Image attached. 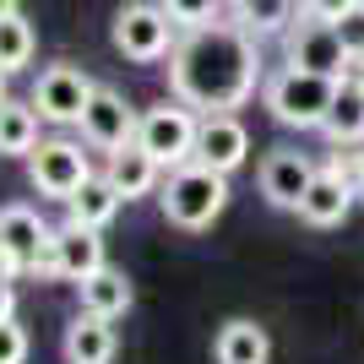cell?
Wrapping results in <instances>:
<instances>
[{
	"mask_svg": "<svg viewBox=\"0 0 364 364\" xmlns=\"http://www.w3.org/2000/svg\"><path fill=\"white\" fill-rule=\"evenodd\" d=\"M49 234H55V228L33 213V207H22V201L0 207V272H11V277L38 272V267H44V250H49Z\"/></svg>",
	"mask_w": 364,
	"mask_h": 364,
	"instance_id": "8",
	"label": "cell"
},
{
	"mask_svg": "<svg viewBox=\"0 0 364 364\" xmlns=\"http://www.w3.org/2000/svg\"><path fill=\"white\" fill-rule=\"evenodd\" d=\"M82 141L87 147H98V152H120V147H131L136 141V125H141V114L131 104H125V92H114V87H98L92 92V104L82 109Z\"/></svg>",
	"mask_w": 364,
	"mask_h": 364,
	"instance_id": "11",
	"label": "cell"
},
{
	"mask_svg": "<svg viewBox=\"0 0 364 364\" xmlns=\"http://www.w3.org/2000/svg\"><path fill=\"white\" fill-rule=\"evenodd\" d=\"M11 316H16V277L0 272V321H11Z\"/></svg>",
	"mask_w": 364,
	"mask_h": 364,
	"instance_id": "28",
	"label": "cell"
},
{
	"mask_svg": "<svg viewBox=\"0 0 364 364\" xmlns=\"http://www.w3.org/2000/svg\"><path fill=\"white\" fill-rule=\"evenodd\" d=\"M168 16H174V28H207V22H218V11H223V0H158Z\"/></svg>",
	"mask_w": 364,
	"mask_h": 364,
	"instance_id": "24",
	"label": "cell"
},
{
	"mask_svg": "<svg viewBox=\"0 0 364 364\" xmlns=\"http://www.w3.org/2000/svg\"><path fill=\"white\" fill-rule=\"evenodd\" d=\"M109 38H114V49H120L125 60L152 65V60H168V55H174L180 28H174V16H168L158 0H131V6H120V11H114Z\"/></svg>",
	"mask_w": 364,
	"mask_h": 364,
	"instance_id": "4",
	"label": "cell"
},
{
	"mask_svg": "<svg viewBox=\"0 0 364 364\" xmlns=\"http://www.w3.org/2000/svg\"><path fill=\"white\" fill-rule=\"evenodd\" d=\"M234 22L250 38H283L299 22V0H234Z\"/></svg>",
	"mask_w": 364,
	"mask_h": 364,
	"instance_id": "21",
	"label": "cell"
},
{
	"mask_svg": "<svg viewBox=\"0 0 364 364\" xmlns=\"http://www.w3.org/2000/svg\"><path fill=\"white\" fill-rule=\"evenodd\" d=\"M332 98H337V76H316V71H299V65H283L261 82L267 114L289 131H321L332 114Z\"/></svg>",
	"mask_w": 364,
	"mask_h": 364,
	"instance_id": "3",
	"label": "cell"
},
{
	"mask_svg": "<svg viewBox=\"0 0 364 364\" xmlns=\"http://www.w3.org/2000/svg\"><path fill=\"white\" fill-rule=\"evenodd\" d=\"M6 98H11V92H6V71H0V104H6Z\"/></svg>",
	"mask_w": 364,
	"mask_h": 364,
	"instance_id": "30",
	"label": "cell"
},
{
	"mask_svg": "<svg viewBox=\"0 0 364 364\" xmlns=\"http://www.w3.org/2000/svg\"><path fill=\"white\" fill-rule=\"evenodd\" d=\"M158 207H164V218L174 228L201 234V228H213L218 218H223V207H228V174H218V168H207L201 158H191V164L168 168V180L158 185Z\"/></svg>",
	"mask_w": 364,
	"mask_h": 364,
	"instance_id": "2",
	"label": "cell"
},
{
	"mask_svg": "<svg viewBox=\"0 0 364 364\" xmlns=\"http://www.w3.org/2000/svg\"><path fill=\"white\" fill-rule=\"evenodd\" d=\"M82 289V310H92V316L104 321H120L131 304H136V289H131V277H125V267H98V272L87 277V283H76Z\"/></svg>",
	"mask_w": 364,
	"mask_h": 364,
	"instance_id": "20",
	"label": "cell"
},
{
	"mask_svg": "<svg viewBox=\"0 0 364 364\" xmlns=\"http://www.w3.org/2000/svg\"><path fill=\"white\" fill-rule=\"evenodd\" d=\"M104 174L114 180V191H120L125 201H141V196H152V191L164 185V164H158L141 141H131V147H120V152H109V168H104Z\"/></svg>",
	"mask_w": 364,
	"mask_h": 364,
	"instance_id": "16",
	"label": "cell"
},
{
	"mask_svg": "<svg viewBox=\"0 0 364 364\" xmlns=\"http://www.w3.org/2000/svg\"><path fill=\"white\" fill-rule=\"evenodd\" d=\"M92 92H98V82H92L82 65H44L38 71V82H33V109L44 114L49 125H76L82 120V109L92 104Z\"/></svg>",
	"mask_w": 364,
	"mask_h": 364,
	"instance_id": "9",
	"label": "cell"
},
{
	"mask_svg": "<svg viewBox=\"0 0 364 364\" xmlns=\"http://www.w3.org/2000/svg\"><path fill=\"white\" fill-rule=\"evenodd\" d=\"M60 353H65V364H114V353H120L114 321L92 316V310H82V316H76L71 326H65Z\"/></svg>",
	"mask_w": 364,
	"mask_h": 364,
	"instance_id": "15",
	"label": "cell"
},
{
	"mask_svg": "<svg viewBox=\"0 0 364 364\" xmlns=\"http://www.w3.org/2000/svg\"><path fill=\"white\" fill-rule=\"evenodd\" d=\"M310 180H316V164H310L304 152H294V147H272L267 158H261V168H256L261 196L272 201L277 213H299Z\"/></svg>",
	"mask_w": 364,
	"mask_h": 364,
	"instance_id": "12",
	"label": "cell"
},
{
	"mask_svg": "<svg viewBox=\"0 0 364 364\" xmlns=\"http://www.w3.org/2000/svg\"><path fill=\"white\" fill-rule=\"evenodd\" d=\"M196 131H201V114L180 98H164V104H152L136 125V141L158 158L164 168H180L196 158Z\"/></svg>",
	"mask_w": 364,
	"mask_h": 364,
	"instance_id": "5",
	"label": "cell"
},
{
	"mask_svg": "<svg viewBox=\"0 0 364 364\" xmlns=\"http://www.w3.org/2000/svg\"><path fill=\"white\" fill-rule=\"evenodd\" d=\"M213 359L218 364H267L272 359V337H267V326L250 316H234L218 326L213 337Z\"/></svg>",
	"mask_w": 364,
	"mask_h": 364,
	"instance_id": "17",
	"label": "cell"
},
{
	"mask_svg": "<svg viewBox=\"0 0 364 364\" xmlns=\"http://www.w3.org/2000/svg\"><path fill=\"white\" fill-rule=\"evenodd\" d=\"M337 33H343V44H348V55H353V65L364 71V0L353 6L343 22H337Z\"/></svg>",
	"mask_w": 364,
	"mask_h": 364,
	"instance_id": "26",
	"label": "cell"
},
{
	"mask_svg": "<svg viewBox=\"0 0 364 364\" xmlns=\"http://www.w3.org/2000/svg\"><path fill=\"white\" fill-rule=\"evenodd\" d=\"M326 141L332 147H359L364 141V76H343L337 82V98H332V114H326Z\"/></svg>",
	"mask_w": 364,
	"mask_h": 364,
	"instance_id": "18",
	"label": "cell"
},
{
	"mask_svg": "<svg viewBox=\"0 0 364 364\" xmlns=\"http://www.w3.org/2000/svg\"><path fill=\"white\" fill-rule=\"evenodd\" d=\"M0 364H28V326L22 321H0Z\"/></svg>",
	"mask_w": 364,
	"mask_h": 364,
	"instance_id": "25",
	"label": "cell"
},
{
	"mask_svg": "<svg viewBox=\"0 0 364 364\" xmlns=\"http://www.w3.org/2000/svg\"><path fill=\"white\" fill-rule=\"evenodd\" d=\"M359 76H364V71H359Z\"/></svg>",
	"mask_w": 364,
	"mask_h": 364,
	"instance_id": "31",
	"label": "cell"
},
{
	"mask_svg": "<svg viewBox=\"0 0 364 364\" xmlns=\"http://www.w3.org/2000/svg\"><path fill=\"white\" fill-rule=\"evenodd\" d=\"M120 207H125V196L114 191V180H109V174H87V185L65 201V223H82V228H98V234H104Z\"/></svg>",
	"mask_w": 364,
	"mask_h": 364,
	"instance_id": "19",
	"label": "cell"
},
{
	"mask_svg": "<svg viewBox=\"0 0 364 364\" xmlns=\"http://www.w3.org/2000/svg\"><path fill=\"white\" fill-rule=\"evenodd\" d=\"M196 158L207 168H218V174H234V168L250 158V131H245V120L234 114V109H223V114H201Z\"/></svg>",
	"mask_w": 364,
	"mask_h": 364,
	"instance_id": "14",
	"label": "cell"
},
{
	"mask_svg": "<svg viewBox=\"0 0 364 364\" xmlns=\"http://www.w3.org/2000/svg\"><path fill=\"white\" fill-rule=\"evenodd\" d=\"M353 6H359V0H299V11L304 16H321V22H343Z\"/></svg>",
	"mask_w": 364,
	"mask_h": 364,
	"instance_id": "27",
	"label": "cell"
},
{
	"mask_svg": "<svg viewBox=\"0 0 364 364\" xmlns=\"http://www.w3.org/2000/svg\"><path fill=\"white\" fill-rule=\"evenodd\" d=\"M87 174H92V164H87V152H82V141L55 136V141H38L28 152V180L49 201H71L87 185Z\"/></svg>",
	"mask_w": 364,
	"mask_h": 364,
	"instance_id": "6",
	"label": "cell"
},
{
	"mask_svg": "<svg viewBox=\"0 0 364 364\" xmlns=\"http://www.w3.org/2000/svg\"><path fill=\"white\" fill-rule=\"evenodd\" d=\"M38 109L33 104H16V98H6L0 104V158H28L33 147H38Z\"/></svg>",
	"mask_w": 364,
	"mask_h": 364,
	"instance_id": "22",
	"label": "cell"
},
{
	"mask_svg": "<svg viewBox=\"0 0 364 364\" xmlns=\"http://www.w3.org/2000/svg\"><path fill=\"white\" fill-rule=\"evenodd\" d=\"M353 201H359V185H353L337 164H326V168H316V180H310V191H304L299 218L310 228H337V223H348Z\"/></svg>",
	"mask_w": 364,
	"mask_h": 364,
	"instance_id": "13",
	"label": "cell"
},
{
	"mask_svg": "<svg viewBox=\"0 0 364 364\" xmlns=\"http://www.w3.org/2000/svg\"><path fill=\"white\" fill-rule=\"evenodd\" d=\"M16 11V0H0V16H11Z\"/></svg>",
	"mask_w": 364,
	"mask_h": 364,
	"instance_id": "29",
	"label": "cell"
},
{
	"mask_svg": "<svg viewBox=\"0 0 364 364\" xmlns=\"http://www.w3.org/2000/svg\"><path fill=\"white\" fill-rule=\"evenodd\" d=\"M261 38L240 22H207V28H185L168 55V92L191 104L196 114H223L245 109L250 92L261 87Z\"/></svg>",
	"mask_w": 364,
	"mask_h": 364,
	"instance_id": "1",
	"label": "cell"
},
{
	"mask_svg": "<svg viewBox=\"0 0 364 364\" xmlns=\"http://www.w3.org/2000/svg\"><path fill=\"white\" fill-rule=\"evenodd\" d=\"M33 49H38V33H33V22L22 11L0 16V71L11 76L22 71V65H33Z\"/></svg>",
	"mask_w": 364,
	"mask_h": 364,
	"instance_id": "23",
	"label": "cell"
},
{
	"mask_svg": "<svg viewBox=\"0 0 364 364\" xmlns=\"http://www.w3.org/2000/svg\"><path fill=\"white\" fill-rule=\"evenodd\" d=\"M98 267H109L98 228L60 223L55 234H49V250H44V267H38V277H65V283H87Z\"/></svg>",
	"mask_w": 364,
	"mask_h": 364,
	"instance_id": "10",
	"label": "cell"
},
{
	"mask_svg": "<svg viewBox=\"0 0 364 364\" xmlns=\"http://www.w3.org/2000/svg\"><path fill=\"white\" fill-rule=\"evenodd\" d=\"M283 38H289V65H299V71L337 76V82L353 71V55H348V44H343L337 22H321V16H304L299 11V22H294Z\"/></svg>",
	"mask_w": 364,
	"mask_h": 364,
	"instance_id": "7",
	"label": "cell"
}]
</instances>
